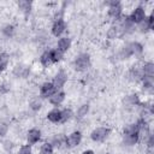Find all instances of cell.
<instances>
[{"label": "cell", "mask_w": 154, "mask_h": 154, "mask_svg": "<svg viewBox=\"0 0 154 154\" xmlns=\"http://www.w3.org/2000/svg\"><path fill=\"white\" fill-rule=\"evenodd\" d=\"M26 138H28V142L30 144H35L41 138V131L38 129H31V130H29V132L26 135Z\"/></svg>", "instance_id": "obj_10"}, {"label": "cell", "mask_w": 154, "mask_h": 154, "mask_svg": "<svg viewBox=\"0 0 154 154\" xmlns=\"http://www.w3.org/2000/svg\"><path fill=\"white\" fill-rule=\"evenodd\" d=\"M108 14L113 19H119L123 13V6L119 1H111L108 2Z\"/></svg>", "instance_id": "obj_2"}, {"label": "cell", "mask_w": 154, "mask_h": 154, "mask_svg": "<svg viewBox=\"0 0 154 154\" xmlns=\"http://www.w3.org/2000/svg\"><path fill=\"white\" fill-rule=\"evenodd\" d=\"M7 129H8L7 124L4 122H0V136H4L7 132Z\"/></svg>", "instance_id": "obj_33"}, {"label": "cell", "mask_w": 154, "mask_h": 154, "mask_svg": "<svg viewBox=\"0 0 154 154\" xmlns=\"http://www.w3.org/2000/svg\"><path fill=\"white\" fill-rule=\"evenodd\" d=\"M52 52V63H58L63 59V53L59 52L58 49H51Z\"/></svg>", "instance_id": "obj_25"}, {"label": "cell", "mask_w": 154, "mask_h": 154, "mask_svg": "<svg viewBox=\"0 0 154 154\" xmlns=\"http://www.w3.org/2000/svg\"><path fill=\"white\" fill-rule=\"evenodd\" d=\"M55 87L53 85L52 82H46L41 85V89H40V95L41 97H49L51 95H53L55 93Z\"/></svg>", "instance_id": "obj_8"}, {"label": "cell", "mask_w": 154, "mask_h": 154, "mask_svg": "<svg viewBox=\"0 0 154 154\" xmlns=\"http://www.w3.org/2000/svg\"><path fill=\"white\" fill-rule=\"evenodd\" d=\"M30 107H31V109H34V111H38V109L41 108V101H40L38 99L32 100V101L30 102Z\"/></svg>", "instance_id": "obj_32"}, {"label": "cell", "mask_w": 154, "mask_h": 154, "mask_svg": "<svg viewBox=\"0 0 154 154\" xmlns=\"http://www.w3.org/2000/svg\"><path fill=\"white\" fill-rule=\"evenodd\" d=\"M64 99H65V93L61 90H55V93L49 96V102L54 106H58L64 101Z\"/></svg>", "instance_id": "obj_9"}, {"label": "cell", "mask_w": 154, "mask_h": 154, "mask_svg": "<svg viewBox=\"0 0 154 154\" xmlns=\"http://www.w3.org/2000/svg\"><path fill=\"white\" fill-rule=\"evenodd\" d=\"M65 141H66V137L60 134V135H58V136H55V137L53 138L52 144H54L55 147H60L61 144H65Z\"/></svg>", "instance_id": "obj_24"}, {"label": "cell", "mask_w": 154, "mask_h": 154, "mask_svg": "<svg viewBox=\"0 0 154 154\" xmlns=\"http://www.w3.org/2000/svg\"><path fill=\"white\" fill-rule=\"evenodd\" d=\"M88 111H89V105H87V103L82 105V106L78 108V111H77V117H78V118L85 117L87 113H88Z\"/></svg>", "instance_id": "obj_26"}, {"label": "cell", "mask_w": 154, "mask_h": 154, "mask_svg": "<svg viewBox=\"0 0 154 154\" xmlns=\"http://www.w3.org/2000/svg\"><path fill=\"white\" fill-rule=\"evenodd\" d=\"M126 101L129 102V105H138L140 103V99H138V95L137 94H132V95H129L126 97Z\"/></svg>", "instance_id": "obj_29"}, {"label": "cell", "mask_w": 154, "mask_h": 154, "mask_svg": "<svg viewBox=\"0 0 154 154\" xmlns=\"http://www.w3.org/2000/svg\"><path fill=\"white\" fill-rule=\"evenodd\" d=\"M31 6H32V2H31V1H28V0H20V1L18 2L19 10H22L25 14H28V13L30 12Z\"/></svg>", "instance_id": "obj_19"}, {"label": "cell", "mask_w": 154, "mask_h": 154, "mask_svg": "<svg viewBox=\"0 0 154 154\" xmlns=\"http://www.w3.org/2000/svg\"><path fill=\"white\" fill-rule=\"evenodd\" d=\"M40 154H53V144L52 143H43L41 146Z\"/></svg>", "instance_id": "obj_23"}, {"label": "cell", "mask_w": 154, "mask_h": 154, "mask_svg": "<svg viewBox=\"0 0 154 154\" xmlns=\"http://www.w3.org/2000/svg\"><path fill=\"white\" fill-rule=\"evenodd\" d=\"M108 135H109V129H107V128H96L91 131L90 137L95 142H101V141L106 140V137Z\"/></svg>", "instance_id": "obj_3"}, {"label": "cell", "mask_w": 154, "mask_h": 154, "mask_svg": "<svg viewBox=\"0 0 154 154\" xmlns=\"http://www.w3.org/2000/svg\"><path fill=\"white\" fill-rule=\"evenodd\" d=\"M13 32H14V26H13V25H11V24L5 25V26H4V29H2V34H4L6 37L12 36V35H13Z\"/></svg>", "instance_id": "obj_28"}, {"label": "cell", "mask_w": 154, "mask_h": 154, "mask_svg": "<svg viewBox=\"0 0 154 154\" xmlns=\"http://www.w3.org/2000/svg\"><path fill=\"white\" fill-rule=\"evenodd\" d=\"M144 18H146V11H144V8H143L142 6L136 7V8L131 12V14L129 16V19H130V22H131L132 24H135V23L140 24Z\"/></svg>", "instance_id": "obj_4"}, {"label": "cell", "mask_w": 154, "mask_h": 154, "mask_svg": "<svg viewBox=\"0 0 154 154\" xmlns=\"http://www.w3.org/2000/svg\"><path fill=\"white\" fill-rule=\"evenodd\" d=\"M81 140H82V134H81V131H73L72 134H70L69 137H66L65 144H66V147H69V148H73V147L78 146V144L81 143Z\"/></svg>", "instance_id": "obj_7"}, {"label": "cell", "mask_w": 154, "mask_h": 154, "mask_svg": "<svg viewBox=\"0 0 154 154\" xmlns=\"http://www.w3.org/2000/svg\"><path fill=\"white\" fill-rule=\"evenodd\" d=\"M142 78L148 77V78H154V64L153 63H147L142 66Z\"/></svg>", "instance_id": "obj_16"}, {"label": "cell", "mask_w": 154, "mask_h": 154, "mask_svg": "<svg viewBox=\"0 0 154 154\" xmlns=\"http://www.w3.org/2000/svg\"><path fill=\"white\" fill-rule=\"evenodd\" d=\"M66 29V24H65V20L63 18H55L53 25H52V34L54 36H60Z\"/></svg>", "instance_id": "obj_6"}, {"label": "cell", "mask_w": 154, "mask_h": 154, "mask_svg": "<svg viewBox=\"0 0 154 154\" xmlns=\"http://www.w3.org/2000/svg\"><path fill=\"white\" fill-rule=\"evenodd\" d=\"M140 140V134L135 132V134H124V143L126 146H134Z\"/></svg>", "instance_id": "obj_14"}, {"label": "cell", "mask_w": 154, "mask_h": 154, "mask_svg": "<svg viewBox=\"0 0 154 154\" xmlns=\"http://www.w3.org/2000/svg\"><path fill=\"white\" fill-rule=\"evenodd\" d=\"M71 117H72V111L70 108H65L61 111V123L67 122Z\"/></svg>", "instance_id": "obj_27"}, {"label": "cell", "mask_w": 154, "mask_h": 154, "mask_svg": "<svg viewBox=\"0 0 154 154\" xmlns=\"http://www.w3.org/2000/svg\"><path fill=\"white\" fill-rule=\"evenodd\" d=\"M47 118L52 123H61V111L58 108H54L47 113Z\"/></svg>", "instance_id": "obj_13"}, {"label": "cell", "mask_w": 154, "mask_h": 154, "mask_svg": "<svg viewBox=\"0 0 154 154\" xmlns=\"http://www.w3.org/2000/svg\"><path fill=\"white\" fill-rule=\"evenodd\" d=\"M8 64V55L6 53H1L0 54V73L5 71V69L7 67Z\"/></svg>", "instance_id": "obj_22"}, {"label": "cell", "mask_w": 154, "mask_h": 154, "mask_svg": "<svg viewBox=\"0 0 154 154\" xmlns=\"http://www.w3.org/2000/svg\"><path fill=\"white\" fill-rule=\"evenodd\" d=\"M89 66H90V57H89V54H87V53L79 54V55L75 59V61H73V67H75V70H77V71H84V70H87Z\"/></svg>", "instance_id": "obj_1"}, {"label": "cell", "mask_w": 154, "mask_h": 154, "mask_svg": "<svg viewBox=\"0 0 154 154\" xmlns=\"http://www.w3.org/2000/svg\"><path fill=\"white\" fill-rule=\"evenodd\" d=\"M118 35V28H116V26H112V28H109V30H108V32H107V36H108V38H116V36Z\"/></svg>", "instance_id": "obj_31"}, {"label": "cell", "mask_w": 154, "mask_h": 154, "mask_svg": "<svg viewBox=\"0 0 154 154\" xmlns=\"http://www.w3.org/2000/svg\"><path fill=\"white\" fill-rule=\"evenodd\" d=\"M40 61L43 66H48L49 64H52V52H51V49L42 53V55L40 58Z\"/></svg>", "instance_id": "obj_18"}, {"label": "cell", "mask_w": 154, "mask_h": 154, "mask_svg": "<svg viewBox=\"0 0 154 154\" xmlns=\"http://www.w3.org/2000/svg\"><path fill=\"white\" fill-rule=\"evenodd\" d=\"M130 76L134 78V79H136V81H138V79H142V67H132L131 69V71H130Z\"/></svg>", "instance_id": "obj_21"}, {"label": "cell", "mask_w": 154, "mask_h": 154, "mask_svg": "<svg viewBox=\"0 0 154 154\" xmlns=\"http://www.w3.org/2000/svg\"><path fill=\"white\" fill-rule=\"evenodd\" d=\"M142 82H143V90H147L148 93H153V87H154V81H153V78L143 77V78H142Z\"/></svg>", "instance_id": "obj_20"}, {"label": "cell", "mask_w": 154, "mask_h": 154, "mask_svg": "<svg viewBox=\"0 0 154 154\" xmlns=\"http://www.w3.org/2000/svg\"><path fill=\"white\" fill-rule=\"evenodd\" d=\"M70 46H71V40L69 37H60L58 41V46H57L58 48L57 49L64 54L70 48Z\"/></svg>", "instance_id": "obj_12"}, {"label": "cell", "mask_w": 154, "mask_h": 154, "mask_svg": "<svg viewBox=\"0 0 154 154\" xmlns=\"http://www.w3.org/2000/svg\"><path fill=\"white\" fill-rule=\"evenodd\" d=\"M138 25H140V30H141L142 32H147V31L152 30V29H153V16L150 14L148 18L146 17Z\"/></svg>", "instance_id": "obj_11"}, {"label": "cell", "mask_w": 154, "mask_h": 154, "mask_svg": "<svg viewBox=\"0 0 154 154\" xmlns=\"http://www.w3.org/2000/svg\"><path fill=\"white\" fill-rule=\"evenodd\" d=\"M126 47H128V49H129L131 55H140L143 52V47L138 42H131V43L126 45Z\"/></svg>", "instance_id": "obj_15"}, {"label": "cell", "mask_w": 154, "mask_h": 154, "mask_svg": "<svg viewBox=\"0 0 154 154\" xmlns=\"http://www.w3.org/2000/svg\"><path fill=\"white\" fill-rule=\"evenodd\" d=\"M13 73H14L17 77L25 78V77L29 75V67L25 66V65H17V66L13 69Z\"/></svg>", "instance_id": "obj_17"}, {"label": "cell", "mask_w": 154, "mask_h": 154, "mask_svg": "<svg viewBox=\"0 0 154 154\" xmlns=\"http://www.w3.org/2000/svg\"><path fill=\"white\" fill-rule=\"evenodd\" d=\"M18 154H31V147L30 144H25V146H22L18 150Z\"/></svg>", "instance_id": "obj_30"}, {"label": "cell", "mask_w": 154, "mask_h": 154, "mask_svg": "<svg viewBox=\"0 0 154 154\" xmlns=\"http://www.w3.org/2000/svg\"><path fill=\"white\" fill-rule=\"evenodd\" d=\"M66 81H67V75H66V72H65L64 70H60V71H58L57 75L54 76V81H53L52 83H53V85L55 87L57 90H60V89L65 85Z\"/></svg>", "instance_id": "obj_5"}, {"label": "cell", "mask_w": 154, "mask_h": 154, "mask_svg": "<svg viewBox=\"0 0 154 154\" xmlns=\"http://www.w3.org/2000/svg\"><path fill=\"white\" fill-rule=\"evenodd\" d=\"M82 154H94V152L93 150H84Z\"/></svg>", "instance_id": "obj_34"}]
</instances>
